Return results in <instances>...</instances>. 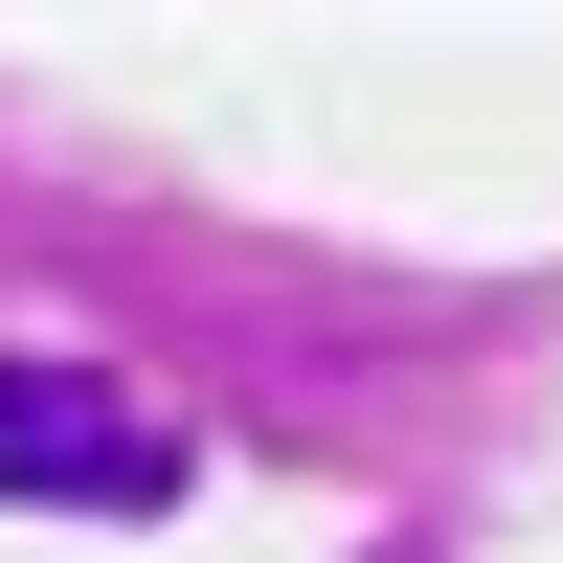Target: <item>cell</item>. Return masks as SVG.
I'll return each mask as SVG.
<instances>
[{
  "label": "cell",
  "instance_id": "obj_1",
  "mask_svg": "<svg viewBox=\"0 0 563 563\" xmlns=\"http://www.w3.org/2000/svg\"><path fill=\"white\" fill-rule=\"evenodd\" d=\"M180 474H203V451L158 429V406H113V361H0V496H23V519H180Z\"/></svg>",
  "mask_w": 563,
  "mask_h": 563
}]
</instances>
